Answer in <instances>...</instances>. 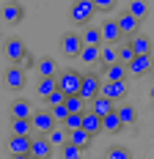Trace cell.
<instances>
[{"instance_id":"29","label":"cell","mask_w":154,"mask_h":159,"mask_svg":"<svg viewBox=\"0 0 154 159\" xmlns=\"http://www.w3.org/2000/svg\"><path fill=\"white\" fill-rule=\"evenodd\" d=\"M11 134L14 137H33V124L31 121H11Z\"/></svg>"},{"instance_id":"11","label":"cell","mask_w":154,"mask_h":159,"mask_svg":"<svg viewBox=\"0 0 154 159\" xmlns=\"http://www.w3.org/2000/svg\"><path fill=\"white\" fill-rule=\"evenodd\" d=\"M0 16H3V22H22V16H25V8L19 6V3H3V8H0Z\"/></svg>"},{"instance_id":"17","label":"cell","mask_w":154,"mask_h":159,"mask_svg":"<svg viewBox=\"0 0 154 159\" xmlns=\"http://www.w3.org/2000/svg\"><path fill=\"white\" fill-rule=\"evenodd\" d=\"M8 151H11V157L17 154H25V157H31V137H8Z\"/></svg>"},{"instance_id":"4","label":"cell","mask_w":154,"mask_h":159,"mask_svg":"<svg viewBox=\"0 0 154 159\" xmlns=\"http://www.w3.org/2000/svg\"><path fill=\"white\" fill-rule=\"evenodd\" d=\"M31 124H33V132H36V137H47L50 132H55V118H52V112H50V110H39V112H33Z\"/></svg>"},{"instance_id":"39","label":"cell","mask_w":154,"mask_h":159,"mask_svg":"<svg viewBox=\"0 0 154 159\" xmlns=\"http://www.w3.org/2000/svg\"><path fill=\"white\" fill-rule=\"evenodd\" d=\"M36 63H39V61H36V58H33L31 52H28V55H25V58H22V63H19V69H22V71H25V69H36Z\"/></svg>"},{"instance_id":"40","label":"cell","mask_w":154,"mask_h":159,"mask_svg":"<svg viewBox=\"0 0 154 159\" xmlns=\"http://www.w3.org/2000/svg\"><path fill=\"white\" fill-rule=\"evenodd\" d=\"M11 159H31V157H25V154H17V157H11Z\"/></svg>"},{"instance_id":"20","label":"cell","mask_w":154,"mask_h":159,"mask_svg":"<svg viewBox=\"0 0 154 159\" xmlns=\"http://www.w3.org/2000/svg\"><path fill=\"white\" fill-rule=\"evenodd\" d=\"M80 39H83V47H102V33L94 25H88L85 30L80 33Z\"/></svg>"},{"instance_id":"25","label":"cell","mask_w":154,"mask_h":159,"mask_svg":"<svg viewBox=\"0 0 154 159\" xmlns=\"http://www.w3.org/2000/svg\"><path fill=\"white\" fill-rule=\"evenodd\" d=\"M58 91V77H41L39 80V88H36V93L41 96V99H47L50 93H55Z\"/></svg>"},{"instance_id":"1","label":"cell","mask_w":154,"mask_h":159,"mask_svg":"<svg viewBox=\"0 0 154 159\" xmlns=\"http://www.w3.org/2000/svg\"><path fill=\"white\" fill-rule=\"evenodd\" d=\"M94 14H96L94 0H75V3H72V8H69V16L75 19L77 25H85V28L94 22Z\"/></svg>"},{"instance_id":"5","label":"cell","mask_w":154,"mask_h":159,"mask_svg":"<svg viewBox=\"0 0 154 159\" xmlns=\"http://www.w3.org/2000/svg\"><path fill=\"white\" fill-rule=\"evenodd\" d=\"M80 49H83V39H80V33H77V30H66L61 36V52L66 55V58H77Z\"/></svg>"},{"instance_id":"16","label":"cell","mask_w":154,"mask_h":159,"mask_svg":"<svg viewBox=\"0 0 154 159\" xmlns=\"http://www.w3.org/2000/svg\"><path fill=\"white\" fill-rule=\"evenodd\" d=\"M127 44L132 47V52H135V55H152V39H149V36H143V33L132 36Z\"/></svg>"},{"instance_id":"41","label":"cell","mask_w":154,"mask_h":159,"mask_svg":"<svg viewBox=\"0 0 154 159\" xmlns=\"http://www.w3.org/2000/svg\"><path fill=\"white\" fill-rule=\"evenodd\" d=\"M149 96H152V102H154V85H152V88H149Z\"/></svg>"},{"instance_id":"14","label":"cell","mask_w":154,"mask_h":159,"mask_svg":"<svg viewBox=\"0 0 154 159\" xmlns=\"http://www.w3.org/2000/svg\"><path fill=\"white\" fill-rule=\"evenodd\" d=\"M88 110H91L96 118H105V115H110V112L116 110V104H113L110 99H105V96H96L91 104H88Z\"/></svg>"},{"instance_id":"6","label":"cell","mask_w":154,"mask_h":159,"mask_svg":"<svg viewBox=\"0 0 154 159\" xmlns=\"http://www.w3.org/2000/svg\"><path fill=\"white\" fill-rule=\"evenodd\" d=\"M25 55H28V47H25L22 39H11V41H6V58L11 61V66H19Z\"/></svg>"},{"instance_id":"32","label":"cell","mask_w":154,"mask_h":159,"mask_svg":"<svg viewBox=\"0 0 154 159\" xmlns=\"http://www.w3.org/2000/svg\"><path fill=\"white\" fill-rule=\"evenodd\" d=\"M116 52H118V63H121V66H129V63H132V58H135V52H132V47H129L127 41H124V44H118V47H116Z\"/></svg>"},{"instance_id":"8","label":"cell","mask_w":154,"mask_h":159,"mask_svg":"<svg viewBox=\"0 0 154 159\" xmlns=\"http://www.w3.org/2000/svg\"><path fill=\"white\" fill-rule=\"evenodd\" d=\"M99 96H105L110 99L113 104L127 96V82H102V88H99Z\"/></svg>"},{"instance_id":"10","label":"cell","mask_w":154,"mask_h":159,"mask_svg":"<svg viewBox=\"0 0 154 159\" xmlns=\"http://www.w3.org/2000/svg\"><path fill=\"white\" fill-rule=\"evenodd\" d=\"M99 33H102V44H108V47L121 44V30H118V22H102Z\"/></svg>"},{"instance_id":"12","label":"cell","mask_w":154,"mask_h":159,"mask_svg":"<svg viewBox=\"0 0 154 159\" xmlns=\"http://www.w3.org/2000/svg\"><path fill=\"white\" fill-rule=\"evenodd\" d=\"M3 80H6V85H8L11 91L25 88V71H22L19 66H8V69H6V74H3Z\"/></svg>"},{"instance_id":"7","label":"cell","mask_w":154,"mask_h":159,"mask_svg":"<svg viewBox=\"0 0 154 159\" xmlns=\"http://www.w3.org/2000/svg\"><path fill=\"white\" fill-rule=\"evenodd\" d=\"M52 151H55V148L50 145L47 137H36V134L31 137V157L33 159H50V157H52Z\"/></svg>"},{"instance_id":"21","label":"cell","mask_w":154,"mask_h":159,"mask_svg":"<svg viewBox=\"0 0 154 159\" xmlns=\"http://www.w3.org/2000/svg\"><path fill=\"white\" fill-rule=\"evenodd\" d=\"M69 143H72V145H77L80 151H85V148H91L94 137L88 134V132H83V129H77V132H69Z\"/></svg>"},{"instance_id":"13","label":"cell","mask_w":154,"mask_h":159,"mask_svg":"<svg viewBox=\"0 0 154 159\" xmlns=\"http://www.w3.org/2000/svg\"><path fill=\"white\" fill-rule=\"evenodd\" d=\"M33 112H31V102L28 99H17L11 102V121H31Z\"/></svg>"},{"instance_id":"36","label":"cell","mask_w":154,"mask_h":159,"mask_svg":"<svg viewBox=\"0 0 154 159\" xmlns=\"http://www.w3.org/2000/svg\"><path fill=\"white\" fill-rule=\"evenodd\" d=\"M61 159H83V151H80L77 145L66 143V145L61 148Z\"/></svg>"},{"instance_id":"3","label":"cell","mask_w":154,"mask_h":159,"mask_svg":"<svg viewBox=\"0 0 154 159\" xmlns=\"http://www.w3.org/2000/svg\"><path fill=\"white\" fill-rule=\"evenodd\" d=\"M80 71L75 69H63L58 74V91H63L66 96H80Z\"/></svg>"},{"instance_id":"18","label":"cell","mask_w":154,"mask_h":159,"mask_svg":"<svg viewBox=\"0 0 154 159\" xmlns=\"http://www.w3.org/2000/svg\"><path fill=\"white\" fill-rule=\"evenodd\" d=\"M83 132H88L91 137L99 134V132H102V118H96L91 110H85L83 112Z\"/></svg>"},{"instance_id":"9","label":"cell","mask_w":154,"mask_h":159,"mask_svg":"<svg viewBox=\"0 0 154 159\" xmlns=\"http://www.w3.org/2000/svg\"><path fill=\"white\" fill-rule=\"evenodd\" d=\"M152 63H154L152 55H135V58H132V63L127 66V71H129V74H135V77H143V74H149V71H152Z\"/></svg>"},{"instance_id":"26","label":"cell","mask_w":154,"mask_h":159,"mask_svg":"<svg viewBox=\"0 0 154 159\" xmlns=\"http://www.w3.org/2000/svg\"><path fill=\"white\" fill-rule=\"evenodd\" d=\"M127 14H132L138 22H143V19L149 16V6L140 3V0H129V3H127Z\"/></svg>"},{"instance_id":"34","label":"cell","mask_w":154,"mask_h":159,"mask_svg":"<svg viewBox=\"0 0 154 159\" xmlns=\"http://www.w3.org/2000/svg\"><path fill=\"white\" fill-rule=\"evenodd\" d=\"M63 129H66V132H77V129H83V115L69 112V118L63 121Z\"/></svg>"},{"instance_id":"24","label":"cell","mask_w":154,"mask_h":159,"mask_svg":"<svg viewBox=\"0 0 154 159\" xmlns=\"http://www.w3.org/2000/svg\"><path fill=\"white\" fill-rule=\"evenodd\" d=\"M121 118H118V112L113 110L110 115H105L102 118V132H108V134H116V132H121Z\"/></svg>"},{"instance_id":"19","label":"cell","mask_w":154,"mask_h":159,"mask_svg":"<svg viewBox=\"0 0 154 159\" xmlns=\"http://www.w3.org/2000/svg\"><path fill=\"white\" fill-rule=\"evenodd\" d=\"M127 66H121V63H113V66H108L105 69V82H127Z\"/></svg>"},{"instance_id":"15","label":"cell","mask_w":154,"mask_h":159,"mask_svg":"<svg viewBox=\"0 0 154 159\" xmlns=\"http://www.w3.org/2000/svg\"><path fill=\"white\" fill-rule=\"evenodd\" d=\"M116 22H118V30H121V36H129V39H132V36H138L140 22H138L132 14H127V11H124L121 19H116Z\"/></svg>"},{"instance_id":"31","label":"cell","mask_w":154,"mask_h":159,"mask_svg":"<svg viewBox=\"0 0 154 159\" xmlns=\"http://www.w3.org/2000/svg\"><path fill=\"white\" fill-rule=\"evenodd\" d=\"M63 107H66L69 112H77V115H83L88 104H85V102H83L80 96H66V104H63Z\"/></svg>"},{"instance_id":"30","label":"cell","mask_w":154,"mask_h":159,"mask_svg":"<svg viewBox=\"0 0 154 159\" xmlns=\"http://www.w3.org/2000/svg\"><path fill=\"white\" fill-rule=\"evenodd\" d=\"M47 140H50L52 148H58V151H61L63 145L69 143V132H66V129H55V132H50V134H47Z\"/></svg>"},{"instance_id":"2","label":"cell","mask_w":154,"mask_h":159,"mask_svg":"<svg viewBox=\"0 0 154 159\" xmlns=\"http://www.w3.org/2000/svg\"><path fill=\"white\" fill-rule=\"evenodd\" d=\"M99 88H102V82H99V74L96 71H85L80 77V99L85 104H91L94 99L99 96Z\"/></svg>"},{"instance_id":"35","label":"cell","mask_w":154,"mask_h":159,"mask_svg":"<svg viewBox=\"0 0 154 159\" xmlns=\"http://www.w3.org/2000/svg\"><path fill=\"white\" fill-rule=\"evenodd\" d=\"M44 102L50 104V110H55V107H63V104H66V93H63V91H55V93L47 96Z\"/></svg>"},{"instance_id":"28","label":"cell","mask_w":154,"mask_h":159,"mask_svg":"<svg viewBox=\"0 0 154 159\" xmlns=\"http://www.w3.org/2000/svg\"><path fill=\"white\" fill-rule=\"evenodd\" d=\"M118 63V52H116V47H102L99 49V66L102 69H108V66Z\"/></svg>"},{"instance_id":"23","label":"cell","mask_w":154,"mask_h":159,"mask_svg":"<svg viewBox=\"0 0 154 159\" xmlns=\"http://www.w3.org/2000/svg\"><path fill=\"white\" fill-rule=\"evenodd\" d=\"M118 112V118H121V126H135V121H138V112L132 104H121V107H116Z\"/></svg>"},{"instance_id":"37","label":"cell","mask_w":154,"mask_h":159,"mask_svg":"<svg viewBox=\"0 0 154 159\" xmlns=\"http://www.w3.org/2000/svg\"><path fill=\"white\" fill-rule=\"evenodd\" d=\"M50 112H52V118H55V121H61V124L69 118V110H66V107H55V110H50Z\"/></svg>"},{"instance_id":"38","label":"cell","mask_w":154,"mask_h":159,"mask_svg":"<svg viewBox=\"0 0 154 159\" xmlns=\"http://www.w3.org/2000/svg\"><path fill=\"white\" fill-rule=\"evenodd\" d=\"M113 6H116L113 0H94V8H96V11H110Z\"/></svg>"},{"instance_id":"27","label":"cell","mask_w":154,"mask_h":159,"mask_svg":"<svg viewBox=\"0 0 154 159\" xmlns=\"http://www.w3.org/2000/svg\"><path fill=\"white\" fill-rule=\"evenodd\" d=\"M36 71H39V80L41 77H58V74H55V61H52V58H39Z\"/></svg>"},{"instance_id":"42","label":"cell","mask_w":154,"mask_h":159,"mask_svg":"<svg viewBox=\"0 0 154 159\" xmlns=\"http://www.w3.org/2000/svg\"><path fill=\"white\" fill-rule=\"evenodd\" d=\"M152 74H154V63H152Z\"/></svg>"},{"instance_id":"33","label":"cell","mask_w":154,"mask_h":159,"mask_svg":"<svg viewBox=\"0 0 154 159\" xmlns=\"http://www.w3.org/2000/svg\"><path fill=\"white\" fill-rule=\"evenodd\" d=\"M105 159H132V154H129V148H124V145H110Z\"/></svg>"},{"instance_id":"43","label":"cell","mask_w":154,"mask_h":159,"mask_svg":"<svg viewBox=\"0 0 154 159\" xmlns=\"http://www.w3.org/2000/svg\"><path fill=\"white\" fill-rule=\"evenodd\" d=\"M31 159H33V157H31Z\"/></svg>"},{"instance_id":"22","label":"cell","mask_w":154,"mask_h":159,"mask_svg":"<svg viewBox=\"0 0 154 159\" xmlns=\"http://www.w3.org/2000/svg\"><path fill=\"white\" fill-rule=\"evenodd\" d=\"M99 49L102 47H83L80 55H77V61H80L83 66H96L99 63Z\"/></svg>"}]
</instances>
